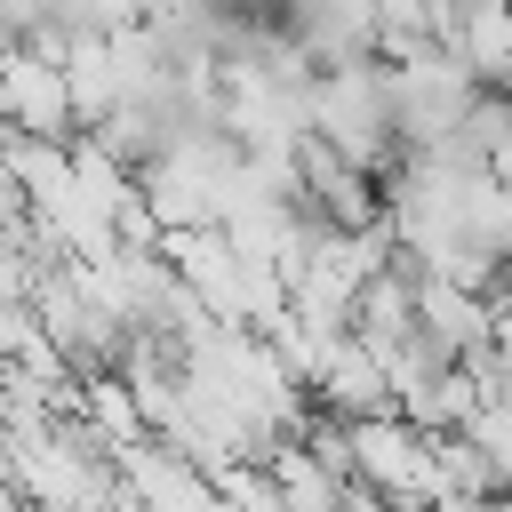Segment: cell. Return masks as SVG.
Masks as SVG:
<instances>
[{
    "mask_svg": "<svg viewBox=\"0 0 512 512\" xmlns=\"http://www.w3.org/2000/svg\"><path fill=\"white\" fill-rule=\"evenodd\" d=\"M72 128H80V112H72L64 56H48V48H32V40H8V48H0V136L64 144Z\"/></svg>",
    "mask_w": 512,
    "mask_h": 512,
    "instance_id": "cell-1",
    "label": "cell"
}]
</instances>
